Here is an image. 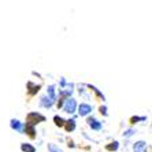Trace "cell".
Instances as JSON below:
<instances>
[{
    "mask_svg": "<svg viewBox=\"0 0 152 152\" xmlns=\"http://www.w3.org/2000/svg\"><path fill=\"white\" fill-rule=\"evenodd\" d=\"M44 119H45V118L42 117V115H40V114H37V113H32L28 115V122H26V124L33 126V125L39 124V122H42Z\"/></svg>",
    "mask_w": 152,
    "mask_h": 152,
    "instance_id": "1",
    "label": "cell"
},
{
    "mask_svg": "<svg viewBox=\"0 0 152 152\" xmlns=\"http://www.w3.org/2000/svg\"><path fill=\"white\" fill-rule=\"evenodd\" d=\"M75 107H77V103H75L74 99H67L66 100V103H64V113H67V114H73L75 111Z\"/></svg>",
    "mask_w": 152,
    "mask_h": 152,
    "instance_id": "2",
    "label": "cell"
},
{
    "mask_svg": "<svg viewBox=\"0 0 152 152\" xmlns=\"http://www.w3.org/2000/svg\"><path fill=\"white\" fill-rule=\"evenodd\" d=\"M133 149H134V152H147L148 151V145L145 141H137L133 145Z\"/></svg>",
    "mask_w": 152,
    "mask_h": 152,
    "instance_id": "3",
    "label": "cell"
},
{
    "mask_svg": "<svg viewBox=\"0 0 152 152\" xmlns=\"http://www.w3.org/2000/svg\"><path fill=\"white\" fill-rule=\"evenodd\" d=\"M91 111H92V106H89V104H85V103L78 107V113H80V115H81V117H85V115H88Z\"/></svg>",
    "mask_w": 152,
    "mask_h": 152,
    "instance_id": "4",
    "label": "cell"
},
{
    "mask_svg": "<svg viewBox=\"0 0 152 152\" xmlns=\"http://www.w3.org/2000/svg\"><path fill=\"white\" fill-rule=\"evenodd\" d=\"M88 125L92 127L93 130H100V129H102V124H100L99 121H96L95 118H89V119H88Z\"/></svg>",
    "mask_w": 152,
    "mask_h": 152,
    "instance_id": "5",
    "label": "cell"
},
{
    "mask_svg": "<svg viewBox=\"0 0 152 152\" xmlns=\"http://www.w3.org/2000/svg\"><path fill=\"white\" fill-rule=\"evenodd\" d=\"M11 127H12L14 130H17V132H22V130H23V125H22L19 121H17V119L11 121Z\"/></svg>",
    "mask_w": 152,
    "mask_h": 152,
    "instance_id": "6",
    "label": "cell"
},
{
    "mask_svg": "<svg viewBox=\"0 0 152 152\" xmlns=\"http://www.w3.org/2000/svg\"><path fill=\"white\" fill-rule=\"evenodd\" d=\"M53 102H55V100H52L51 97H42V99H41V106L42 107H47V108H50V107L53 104Z\"/></svg>",
    "mask_w": 152,
    "mask_h": 152,
    "instance_id": "7",
    "label": "cell"
},
{
    "mask_svg": "<svg viewBox=\"0 0 152 152\" xmlns=\"http://www.w3.org/2000/svg\"><path fill=\"white\" fill-rule=\"evenodd\" d=\"M21 149L23 152H36V148L33 147L32 144H26V142H23V144L21 145Z\"/></svg>",
    "mask_w": 152,
    "mask_h": 152,
    "instance_id": "8",
    "label": "cell"
},
{
    "mask_svg": "<svg viewBox=\"0 0 152 152\" xmlns=\"http://www.w3.org/2000/svg\"><path fill=\"white\" fill-rule=\"evenodd\" d=\"M25 132H26V133H29V136H30L32 138H34V137H36V134H34V133H36V132H34V127H33L32 125H28V124H26Z\"/></svg>",
    "mask_w": 152,
    "mask_h": 152,
    "instance_id": "9",
    "label": "cell"
},
{
    "mask_svg": "<svg viewBox=\"0 0 152 152\" xmlns=\"http://www.w3.org/2000/svg\"><path fill=\"white\" fill-rule=\"evenodd\" d=\"M74 127H75V122H74V119L67 121V125H66V129H67V132L74 130Z\"/></svg>",
    "mask_w": 152,
    "mask_h": 152,
    "instance_id": "10",
    "label": "cell"
},
{
    "mask_svg": "<svg viewBox=\"0 0 152 152\" xmlns=\"http://www.w3.org/2000/svg\"><path fill=\"white\" fill-rule=\"evenodd\" d=\"M48 97H51L52 100L56 99V96H55V86H50L48 88Z\"/></svg>",
    "mask_w": 152,
    "mask_h": 152,
    "instance_id": "11",
    "label": "cell"
},
{
    "mask_svg": "<svg viewBox=\"0 0 152 152\" xmlns=\"http://www.w3.org/2000/svg\"><path fill=\"white\" fill-rule=\"evenodd\" d=\"M106 148H107V151H117L118 149V141L111 142V145H107Z\"/></svg>",
    "mask_w": 152,
    "mask_h": 152,
    "instance_id": "12",
    "label": "cell"
},
{
    "mask_svg": "<svg viewBox=\"0 0 152 152\" xmlns=\"http://www.w3.org/2000/svg\"><path fill=\"white\" fill-rule=\"evenodd\" d=\"M48 149H50L51 152H63L62 149H59L56 145H53V144H48Z\"/></svg>",
    "mask_w": 152,
    "mask_h": 152,
    "instance_id": "13",
    "label": "cell"
},
{
    "mask_svg": "<svg viewBox=\"0 0 152 152\" xmlns=\"http://www.w3.org/2000/svg\"><path fill=\"white\" fill-rule=\"evenodd\" d=\"M53 121H55L56 126H63V125H64V121L60 117H55V118H53Z\"/></svg>",
    "mask_w": 152,
    "mask_h": 152,
    "instance_id": "14",
    "label": "cell"
},
{
    "mask_svg": "<svg viewBox=\"0 0 152 152\" xmlns=\"http://www.w3.org/2000/svg\"><path fill=\"white\" fill-rule=\"evenodd\" d=\"M28 86H29V88H33V89H30V93H32V95H33V93H36V92H39V89H40V86H33L32 82H29Z\"/></svg>",
    "mask_w": 152,
    "mask_h": 152,
    "instance_id": "15",
    "label": "cell"
},
{
    "mask_svg": "<svg viewBox=\"0 0 152 152\" xmlns=\"http://www.w3.org/2000/svg\"><path fill=\"white\" fill-rule=\"evenodd\" d=\"M130 121H132V124H136L137 121H145V117H133Z\"/></svg>",
    "mask_w": 152,
    "mask_h": 152,
    "instance_id": "16",
    "label": "cell"
},
{
    "mask_svg": "<svg viewBox=\"0 0 152 152\" xmlns=\"http://www.w3.org/2000/svg\"><path fill=\"white\" fill-rule=\"evenodd\" d=\"M133 133H134V130H133V129H129V130H126L124 133V137H130V136H133Z\"/></svg>",
    "mask_w": 152,
    "mask_h": 152,
    "instance_id": "17",
    "label": "cell"
},
{
    "mask_svg": "<svg viewBox=\"0 0 152 152\" xmlns=\"http://www.w3.org/2000/svg\"><path fill=\"white\" fill-rule=\"evenodd\" d=\"M100 113L106 115V114H107V108H106V107H100Z\"/></svg>",
    "mask_w": 152,
    "mask_h": 152,
    "instance_id": "18",
    "label": "cell"
}]
</instances>
